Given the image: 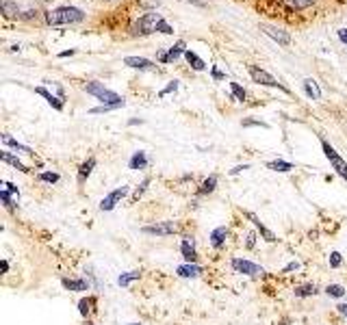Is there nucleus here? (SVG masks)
Masks as SVG:
<instances>
[{"label":"nucleus","instance_id":"423d86ee","mask_svg":"<svg viewBox=\"0 0 347 325\" xmlns=\"http://www.w3.org/2000/svg\"><path fill=\"white\" fill-rule=\"evenodd\" d=\"M230 266L234 273H241V276H250V278H258V276H265V269L256 262L247 258H232L230 260Z\"/></svg>","mask_w":347,"mask_h":325},{"label":"nucleus","instance_id":"c756f323","mask_svg":"<svg viewBox=\"0 0 347 325\" xmlns=\"http://www.w3.org/2000/svg\"><path fill=\"white\" fill-rule=\"evenodd\" d=\"M139 278H141V271H139V269H135V271H126V273H122V276L117 278V284H120L122 288H126V286H130L133 282H137Z\"/></svg>","mask_w":347,"mask_h":325},{"label":"nucleus","instance_id":"6e6552de","mask_svg":"<svg viewBox=\"0 0 347 325\" xmlns=\"http://www.w3.org/2000/svg\"><path fill=\"white\" fill-rule=\"evenodd\" d=\"M141 232L148 236H172L178 232V224L176 221H156L152 226H143Z\"/></svg>","mask_w":347,"mask_h":325},{"label":"nucleus","instance_id":"f03ea898","mask_svg":"<svg viewBox=\"0 0 347 325\" xmlns=\"http://www.w3.org/2000/svg\"><path fill=\"white\" fill-rule=\"evenodd\" d=\"M163 16L156 11H148L143 13L139 20H135L133 24H130L128 32L133 37H146V35H152V32H159V24H161Z\"/></svg>","mask_w":347,"mask_h":325},{"label":"nucleus","instance_id":"2f4dec72","mask_svg":"<svg viewBox=\"0 0 347 325\" xmlns=\"http://www.w3.org/2000/svg\"><path fill=\"white\" fill-rule=\"evenodd\" d=\"M230 91H232L230 100H237V102H245L247 100V91L241 87L239 82H230Z\"/></svg>","mask_w":347,"mask_h":325},{"label":"nucleus","instance_id":"5fc2aeb1","mask_svg":"<svg viewBox=\"0 0 347 325\" xmlns=\"http://www.w3.org/2000/svg\"><path fill=\"white\" fill-rule=\"evenodd\" d=\"M137 124H143V120H130L128 126H137Z\"/></svg>","mask_w":347,"mask_h":325},{"label":"nucleus","instance_id":"4468645a","mask_svg":"<svg viewBox=\"0 0 347 325\" xmlns=\"http://www.w3.org/2000/svg\"><path fill=\"white\" fill-rule=\"evenodd\" d=\"M124 65L130 68V70H139V72H152V70H156V65L150 61V58H146V56H126V58H124Z\"/></svg>","mask_w":347,"mask_h":325},{"label":"nucleus","instance_id":"4c0bfd02","mask_svg":"<svg viewBox=\"0 0 347 325\" xmlns=\"http://www.w3.org/2000/svg\"><path fill=\"white\" fill-rule=\"evenodd\" d=\"M159 32H163V35H174V26H172V24H167L165 20H161V24H159Z\"/></svg>","mask_w":347,"mask_h":325},{"label":"nucleus","instance_id":"2eb2a0df","mask_svg":"<svg viewBox=\"0 0 347 325\" xmlns=\"http://www.w3.org/2000/svg\"><path fill=\"white\" fill-rule=\"evenodd\" d=\"M202 273H204V269H202L198 262H185L176 269V276L185 278V280H195V278H200Z\"/></svg>","mask_w":347,"mask_h":325},{"label":"nucleus","instance_id":"412c9836","mask_svg":"<svg viewBox=\"0 0 347 325\" xmlns=\"http://www.w3.org/2000/svg\"><path fill=\"white\" fill-rule=\"evenodd\" d=\"M189 48H187V42L185 39H178V42H176L172 48L167 50V65H172V63H176L180 58V54H185Z\"/></svg>","mask_w":347,"mask_h":325},{"label":"nucleus","instance_id":"4be33fe9","mask_svg":"<svg viewBox=\"0 0 347 325\" xmlns=\"http://www.w3.org/2000/svg\"><path fill=\"white\" fill-rule=\"evenodd\" d=\"M96 304H98L96 297H83L81 302H78V314H81L83 318H87L89 314H94V312H96Z\"/></svg>","mask_w":347,"mask_h":325},{"label":"nucleus","instance_id":"6e6d98bb","mask_svg":"<svg viewBox=\"0 0 347 325\" xmlns=\"http://www.w3.org/2000/svg\"><path fill=\"white\" fill-rule=\"evenodd\" d=\"M3 271H5V273L9 271V262H7V260H3Z\"/></svg>","mask_w":347,"mask_h":325},{"label":"nucleus","instance_id":"f8f14e48","mask_svg":"<svg viewBox=\"0 0 347 325\" xmlns=\"http://www.w3.org/2000/svg\"><path fill=\"white\" fill-rule=\"evenodd\" d=\"M228 238H230V230H228V226H217L211 232V236H208V243H211L213 250H221V247L226 245Z\"/></svg>","mask_w":347,"mask_h":325},{"label":"nucleus","instance_id":"5701e85b","mask_svg":"<svg viewBox=\"0 0 347 325\" xmlns=\"http://www.w3.org/2000/svg\"><path fill=\"white\" fill-rule=\"evenodd\" d=\"M0 158H3V160L7 162V165H11L13 169H18V172H22V174H29V172H31V169L26 167L24 162L18 158V156H13L11 152H7V150H5V152H0Z\"/></svg>","mask_w":347,"mask_h":325},{"label":"nucleus","instance_id":"c9c22d12","mask_svg":"<svg viewBox=\"0 0 347 325\" xmlns=\"http://www.w3.org/2000/svg\"><path fill=\"white\" fill-rule=\"evenodd\" d=\"M341 264H343V256L338 252H332L330 254V266H332V269H338Z\"/></svg>","mask_w":347,"mask_h":325},{"label":"nucleus","instance_id":"09e8293b","mask_svg":"<svg viewBox=\"0 0 347 325\" xmlns=\"http://www.w3.org/2000/svg\"><path fill=\"white\" fill-rule=\"evenodd\" d=\"M187 2H191L195 6H200V9H206L208 4H211V0H187Z\"/></svg>","mask_w":347,"mask_h":325},{"label":"nucleus","instance_id":"6ab92c4d","mask_svg":"<svg viewBox=\"0 0 347 325\" xmlns=\"http://www.w3.org/2000/svg\"><path fill=\"white\" fill-rule=\"evenodd\" d=\"M0 139H3V143L7 148H11V150H16L18 154H26V156H33V150L29 148V146H24V143H20L18 139H13V136L9 134V132H5L3 136H0Z\"/></svg>","mask_w":347,"mask_h":325},{"label":"nucleus","instance_id":"9b49d317","mask_svg":"<svg viewBox=\"0 0 347 325\" xmlns=\"http://www.w3.org/2000/svg\"><path fill=\"white\" fill-rule=\"evenodd\" d=\"M243 214H245V219H250V221H252V226L256 228V232L267 240V243H276V234H273V232L269 230V228H267V226L263 224V221H260V219L256 217V214L250 212V210H245Z\"/></svg>","mask_w":347,"mask_h":325},{"label":"nucleus","instance_id":"b1692460","mask_svg":"<svg viewBox=\"0 0 347 325\" xmlns=\"http://www.w3.org/2000/svg\"><path fill=\"white\" fill-rule=\"evenodd\" d=\"M265 167H267V169H271V172H278V174H289V172H293V169H295V165H293V162L282 160V158L269 160Z\"/></svg>","mask_w":347,"mask_h":325},{"label":"nucleus","instance_id":"cd10ccee","mask_svg":"<svg viewBox=\"0 0 347 325\" xmlns=\"http://www.w3.org/2000/svg\"><path fill=\"white\" fill-rule=\"evenodd\" d=\"M185 58H187V63L191 65V68H193L195 72H204V70H206V63H204V58H200V56L195 54L193 50H187V52H185Z\"/></svg>","mask_w":347,"mask_h":325},{"label":"nucleus","instance_id":"20e7f679","mask_svg":"<svg viewBox=\"0 0 347 325\" xmlns=\"http://www.w3.org/2000/svg\"><path fill=\"white\" fill-rule=\"evenodd\" d=\"M319 141H321V150H323V156H325V158H328V162H330V167H332V169H334V174L338 176V178H343V180L347 182V160L343 158V156H341V154H338V152H336V150H334V148H332V146H330V143H328V141H325V139H323V136H321V139H319Z\"/></svg>","mask_w":347,"mask_h":325},{"label":"nucleus","instance_id":"0eeeda50","mask_svg":"<svg viewBox=\"0 0 347 325\" xmlns=\"http://www.w3.org/2000/svg\"><path fill=\"white\" fill-rule=\"evenodd\" d=\"M128 191H130V186L122 184V186L113 188L111 193H107V195H104V198L100 200V210H102V212H111L117 204H122V200L128 195Z\"/></svg>","mask_w":347,"mask_h":325},{"label":"nucleus","instance_id":"e433bc0d","mask_svg":"<svg viewBox=\"0 0 347 325\" xmlns=\"http://www.w3.org/2000/svg\"><path fill=\"white\" fill-rule=\"evenodd\" d=\"M37 18H39L37 9H29V11H24L22 16H20V20H24V22H33V20H37Z\"/></svg>","mask_w":347,"mask_h":325},{"label":"nucleus","instance_id":"603ef678","mask_svg":"<svg viewBox=\"0 0 347 325\" xmlns=\"http://www.w3.org/2000/svg\"><path fill=\"white\" fill-rule=\"evenodd\" d=\"M336 312H338L341 316H347V304H338V306H336Z\"/></svg>","mask_w":347,"mask_h":325},{"label":"nucleus","instance_id":"c85d7f7f","mask_svg":"<svg viewBox=\"0 0 347 325\" xmlns=\"http://www.w3.org/2000/svg\"><path fill=\"white\" fill-rule=\"evenodd\" d=\"M215 188H217V176H208V178L200 184L198 195H200V198H204V195H211Z\"/></svg>","mask_w":347,"mask_h":325},{"label":"nucleus","instance_id":"1a4fd4ad","mask_svg":"<svg viewBox=\"0 0 347 325\" xmlns=\"http://www.w3.org/2000/svg\"><path fill=\"white\" fill-rule=\"evenodd\" d=\"M260 30L265 32L267 37H271L273 42H278L280 46H291V35L286 30H282V28H278V26H271V24H260Z\"/></svg>","mask_w":347,"mask_h":325},{"label":"nucleus","instance_id":"bb28decb","mask_svg":"<svg viewBox=\"0 0 347 325\" xmlns=\"http://www.w3.org/2000/svg\"><path fill=\"white\" fill-rule=\"evenodd\" d=\"M0 9H3V16L5 18H20V6L13 2V0H0Z\"/></svg>","mask_w":347,"mask_h":325},{"label":"nucleus","instance_id":"9d476101","mask_svg":"<svg viewBox=\"0 0 347 325\" xmlns=\"http://www.w3.org/2000/svg\"><path fill=\"white\" fill-rule=\"evenodd\" d=\"M180 254L185 262H198V250H195V238L193 236H182L180 240Z\"/></svg>","mask_w":347,"mask_h":325},{"label":"nucleus","instance_id":"39448f33","mask_svg":"<svg viewBox=\"0 0 347 325\" xmlns=\"http://www.w3.org/2000/svg\"><path fill=\"white\" fill-rule=\"evenodd\" d=\"M247 74H250V78H252V80L256 82V84H263V87H271V89H282L284 94H291V91L286 89L284 84L278 80V78H273L269 72L263 70V68H258V65H252V63L247 65Z\"/></svg>","mask_w":347,"mask_h":325},{"label":"nucleus","instance_id":"a211bd4d","mask_svg":"<svg viewBox=\"0 0 347 325\" xmlns=\"http://www.w3.org/2000/svg\"><path fill=\"white\" fill-rule=\"evenodd\" d=\"M35 94H37V96H42V98H46V102H48L55 110H63L65 100H61V98L55 96V94H50V91L46 89V87H35Z\"/></svg>","mask_w":347,"mask_h":325},{"label":"nucleus","instance_id":"72a5a7b5","mask_svg":"<svg viewBox=\"0 0 347 325\" xmlns=\"http://www.w3.org/2000/svg\"><path fill=\"white\" fill-rule=\"evenodd\" d=\"M39 182H46V184H57L59 180H61V176H59L57 172H42L37 176Z\"/></svg>","mask_w":347,"mask_h":325},{"label":"nucleus","instance_id":"bf43d9fd","mask_svg":"<svg viewBox=\"0 0 347 325\" xmlns=\"http://www.w3.org/2000/svg\"><path fill=\"white\" fill-rule=\"evenodd\" d=\"M87 325H94V323H87Z\"/></svg>","mask_w":347,"mask_h":325},{"label":"nucleus","instance_id":"f257e3e1","mask_svg":"<svg viewBox=\"0 0 347 325\" xmlns=\"http://www.w3.org/2000/svg\"><path fill=\"white\" fill-rule=\"evenodd\" d=\"M44 20H46V24H50V26L78 24L85 20V13L81 9H76V6H57V9H52V11H46Z\"/></svg>","mask_w":347,"mask_h":325},{"label":"nucleus","instance_id":"a18cd8bd","mask_svg":"<svg viewBox=\"0 0 347 325\" xmlns=\"http://www.w3.org/2000/svg\"><path fill=\"white\" fill-rule=\"evenodd\" d=\"M299 266H302V264H299L297 260H293V262H289V264L284 266V269H282V273H291V271H297Z\"/></svg>","mask_w":347,"mask_h":325},{"label":"nucleus","instance_id":"393cba45","mask_svg":"<svg viewBox=\"0 0 347 325\" xmlns=\"http://www.w3.org/2000/svg\"><path fill=\"white\" fill-rule=\"evenodd\" d=\"M304 91L306 96L310 98V100H321V89H319V84L315 78H306L304 80Z\"/></svg>","mask_w":347,"mask_h":325},{"label":"nucleus","instance_id":"dca6fc26","mask_svg":"<svg viewBox=\"0 0 347 325\" xmlns=\"http://www.w3.org/2000/svg\"><path fill=\"white\" fill-rule=\"evenodd\" d=\"M98 165V160H96V156H89L85 162H81V167H78V172H76V180H78V184H85L87 182V178L91 174H94V169Z\"/></svg>","mask_w":347,"mask_h":325},{"label":"nucleus","instance_id":"473e14b6","mask_svg":"<svg viewBox=\"0 0 347 325\" xmlns=\"http://www.w3.org/2000/svg\"><path fill=\"white\" fill-rule=\"evenodd\" d=\"M345 286H341V284H328L325 286V295L328 297H332V299H341V297H345Z\"/></svg>","mask_w":347,"mask_h":325},{"label":"nucleus","instance_id":"ddd939ff","mask_svg":"<svg viewBox=\"0 0 347 325\" xmlns=\"http://www.w3.org/2000/svg\"><path fill=\"white\" fill-rule=\"evenodd\" d=\"M61 284H63V288L70 290V292H85V290L91 288V282L85 278H63Z\"/></svg>","mask_w":347,"mask_h":325},{"label":"nucleus","instance_id":"7c9ffc66","mask_svg":"<svg viewBox=\"0 0 347 325\" xmlns=\"http://www.w3.org/2000/svg\"><path fill=\"white\" fill-rule=\"evenodd\" d=\"M150 184H152V178L148 176V178H143V180H141V184L133 191V195H130V202H133V204H135V202H139V200L143 198V193L148 191V186H150Z\"/></svg>","mask_w":347,"mask_h":325},{"label":"nucleus","instance_id":"ea45409f","mask_svg":"<svg viewBox=\"0 0 347 325\" xmlns=\"http://www.w3.org/2000/svg\"><path fill=\"white\" fill-rule=\"evenodd\" d=\"M3 186H5V191H9V193L13 195V198H18V200H20V188H18L16 184H13V182H3Z\"/></svg>","mask_w":347,"mask_h":325},{"label":"nucleus","instance_id":"13d9d810","mask_svg":"<svg viewBox=\"0 0 347 325\" xmlns=\"http://www.w3.org/2000/svg\"><path fill=\"white\" fill-rule=\"evenodd\" d=\"M42 2H48V0H42Z\"/></svg>","mask_w":347,"mask_h":325},{"label":"nucleus","instance_id":"de8ad7c7","mask_svg":"<svg viewBox=\"0 0 347 325\" xmlns=\"http://www.w3.org/2000/svg\"><path fill=\"white\" fill-rule=\"evenodd\" d=\"M245 169H250V165H247V162H243V165H237V167L230 169V176H237V174H241V172H245Z\"/></svg>","mask_w":347,"mask_h":325},{"label":"nucleus","instance_id":"8fccbe9b","mask_svg":"<svg viewBox=\"0 0 347 325\" xmlns=\"http://www.w3.org/2000/svg\"><path fill=\"white\" fill-rule=\"evenodd\" d=\"M336 35H338V39H341V42L347 46V28H338V30H336Z\"/></svg>","mask_w":347,"mask_h":325},{"label":"nucleus","instance_id":"aec40b11","mask_svg":"<svg viewBox=\"0 0 347 325\" xmlns=\"http://www.w3.org/2000/svg\"><path fill=\"white\" fill-rule=\"evenodd\" d=\"M148 167V154L143 150H137L133 152V156L128 158V169L130 172H139V169H146Z\"/></svg>","mask_w":347,"mask_h":325},{"label":"nucleus","instance_id":"f3484780","mask_svg":"<svg viewBox=\"0 0 347 325\" xmlns=\"http://www.w3.org/2000/svg\"><path fill=\"white\" fill-rule=\"evenodd\" d=\"M317 0H282V6L289 13H299V11H306L310 6H315Z\"/></svg>","mask_w":347,"mask_h":325},{"label":"nucleus","instance_id":"79ce46f5","mask_svg":"<svg viewBox=\"0 0 347 325\" xmlns=\"http://www.w3.org/2000/svg\"><path fill=\"white\" fill-rule=\"evenodd\" d=\"M85 273H89V278H91V286H94V288H100V280H98V276L94 273V269H91V266H87V269H85Z\"/></svg>","mask_w":347,"mask_h":325},{"label":"nucleus","instance_id":"c03bdc74","mask_svg":"<svg viewBox=\"0 0 347 325\" xmlns=\"http://www.w3.org/2000/svg\"><path fill=\"white\" fill-rule=\"evenodd\" d=\"M211 76L215 78V80H226V74L217 70V65H213V68H211Z\"/></svg>","mask_w":347,"mask_h":325},{"label":"nucleus","instance_id":"3c124183","mask_svg":"<svg viewBox=\"0 0 347 325\" xmlns=\"http://www.w3.org/2000/svg\"><path fill=\"white\" fill-rule=\"evenodd\" d=\"M141 4L143 6H159L161 0H141Z\"/></svg>","mask_w":347,"mask_h":325},{"label":"nucleus","instance_id":"58836bf2","mask_svg":"<svg viewBox=\"0 0 347 325\" xmlns=\"http://www.w3.org/2000/svg\"><path fill=\"white\" fill-rule=\"evenodd\" d=\"M115 108H120V106H109V104H100V106L91 108V110H89V113H94V115H98V113H109V110H115Z\"/></svg>","mask_w":347,"mask_h":325},{"label":"nucleus","instance_id":"37998d69","mask_svg":"<svg viewBox=\"0 0 347 325\" xmlns=\"http://www.w3.org/2000/svg\"><path fill=\"white\" fill-rule=\"evenodd\" d=\"M176 89H178V80H172V82H169V84H167V87H165V89H161V94H159V96L163 98V96L172 94V91H176Z\"/></svg>","mask_w":347,"mask_h":325},{"label":"nucleus","instance_id":"864d4df0","mask_svg":"<svg viewBox=\"0 0 347 325\" xmlns=\"http://www.w3.org/2000/svg\"><path fill=\"white\" fill-rule=\"evenodd\" d=\"M72 54H76V50H74V48H70V50H63V52H61V54H59V56H61V58H65V56H72Z\"/></svg>","mask_w":347,"mask_h":325},{"label":"nucleus","instance_id":"4d7b16f0","mask_svg":"<svg viewBox=\"0 0 347 325\" xmlns=\"http://www.w3.org/2000/svg\"><path fill=\"white\" fill-rule=\"evenodd\" d=\"M124 325H141L139 321H135V323H124Z\"/></svg>","mask_w":347,"mask_h":325},{"label":"nucleus","instance_id":"a19ab883","mask_svg":"<svg viewBox=\"0 0 347 325\" xmlns=\"http://www.w3.org/2000/svg\"><path fill=\"white\" fill-rule=\"evenodd\" d=\"M254 245H256V232H247L245 234V247L247 250H254Z\"/></svg>","mask_w":347,"mask_h":325},{"label":"nucleus","instance_id":"7ed1b4c3","mask_svg":"<svg viewBox=\"0 0 347 325\" xmlns=\"http://www.w3.org/2000/svg\"><path fill=\"white\" fill-rule=\"evenodd\" d=\"M85 91H87L89 96H94L96 100H100L102 104H109V106H124V98L120 94H115V91H111L107 89L102 82H98V80H91L85 84Z\"/></svg>","mask_w":347,"mask_h":325},{"label":"nucleus","instance_id":"49530a36","mask_svg":"<svg viewBox=\"0 0 347 325\" xmlns=\"http://www.w3.org/2000/svg\"><path fill=\"white\" fill-rule=\"evenodd\" d=\"M243 126H245V128H247V126H260V128H269V126H267L265 122H256V120H245V122H243Z\"/></svg>","mask_w":347,"mask_h":325},{"label":"nucleus","instance_id":"f704fd0d","mask_svg":"<svg viewBox=\"0 0 347 325\" xmlns=\"http://www.w3.org/2000/svg\"><path fill=\"white\" fill-rule=\"evenodd\" d=\"M0 200H3V206L7 208V210H16V208H18V204L13 202V195L9 191H5V188L0 191Z\"/></svg>","mask_w":347,"mask_h":325},{"label":"nucleus","instance_id":"a878e982","mask_svg":"<svg viewBox=\"0 0 347 325\" xmlns=\"http://www.w3.org/2000/svg\"><path fill=\"white\" fill-rule=\"evenodd\" d=\"M295 297L304 299V297H315L319 295V286L317 284H302V286H295Z\"/></svg>","mask_w":347,"mask_h":325}]
</instances>
